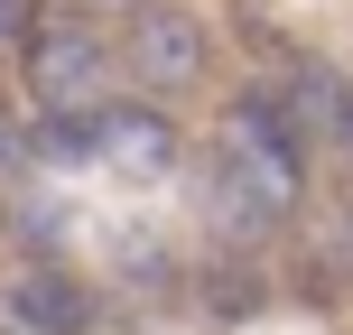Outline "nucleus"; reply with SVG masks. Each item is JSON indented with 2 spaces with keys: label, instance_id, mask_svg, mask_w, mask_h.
I'll list each match as a JSON object with an SVG mask.
<instances>
[{
  "label": "nucleus",
  "instance_id": "8",
  "mask_svg": "<svg viewBox=\"0 0 353 335\" xmlns=\"http://www.w3.org/2000/svg\"><path fill=\"white\" fill-rule=\"evenodd\" d=\"M28 159H47V168H93V112L47 103V112L28 122Z\"/></svg>",
  "mask_w": 353,
  "mask_h": 335
},
{
  "label": "nucleus",
  "instance_id": "4",
  "mask_svg": "<svg viewBox=\"0 0 353 335\" xmlns=\"http://www.w3.org/2000/svg\"><path fill=\"white\" fill-rule=\"evenodd\" d=\"M93 168H121V177H140V186H159V177L186 168V140H176V122L159 103H93Z\"/></svg>",
  "mask_w": 353,
  "mask_h": 335
},
{
  "label": "nucleus",
  "instance_id": "11",
  "mask_svg": "<svg viewBox=\"0 0 353 335\" xmlns=\"http://www.w3.org/2000/svg\"><path fill=\"white\" fill-rule=\"evenodd\" d=\"M37 19H47L37 0H0V56H19V47H28V28H37Z\"/></svg>",
  "mask_w": 353,
  "mask_h": 335
},
{
  "label": "nucleus",
  "instance_id": "9",
  "mask_svg": "<svg viewBox=\"0 0 353 335\" xmlns=\"http://www.w3.org/2000/svg\"><path fill=\"white\" fill-rule=\"evenodd\" d=\"M270 84H279V103L298 112L307 131H325V112H335V84H344V75H335V66H316V56H288Z\"/></svg>",
  "mask_w": 353,
  "mask_h": 335
},
{
  "label": "nucleus",
  "instance_id": "6",
  "mask_svg": "<svg viewBox=\"0 0 353 335\" xmlns=\"http://www.w3.org/2000/svg\"><path fill=\"white\" fill-rule=\"evenodd\" d=\"M0 307H10V326H28V335H93V298L65 280V270H19V280L0 289Z\"/></svg>",
  "mask_w": 353,
  "mask_h": 335
},
{
  "label": "nucleus",
  "instance_id": "7",
  "mask_svg": "<svg viewBox=\"0 0 353 335\" xmlns=\"http://www.w3.org/2000/svg\"><path fill=\"white\" fill-rule=\"evenodd\" d=\"M195 298H205L214 317H261V307H270V270L242 261V251H223V261L195 270Z\"/></svg>",
  "mask_w": 353,
  "mask_h": 335
},
{
  "label": "nucleus",
  "instance_id": "12",
  "mask_svg": "<svg viewBox=\"0 0 353 335\" xmlns=\"http://www.w3.org/2000/svg\"><path fill=\"white\" fill-rule=\"evenodd\" d=\"M325 131H335V140H344V159H353V75L335 84V112H325Z\"/></svg>",
  "mask_w": 353,
  "mask_h": 335
},
{
  "label": "nucleus",
  "instance_id": "10",
  "mask_svg": "<svg viewBox=\"0 0 353 335\" xmlns=\"http://www.w3.org/2000/svg\"><path fill=\"white\" fill-rule=\"evenodd\" d=\"M10 224H19V233H28V242H37V251H56V242H65V214H56V205H47V195H19V205H10Z\"/></svg>",
  "mask_w": 353,
  "mask_h": 335
},
{
  "label": "nucleus",
  "instance_id": "13",
  "mask_svg": "<svg viewBox=\"0 0 353 335\" xmlns=\"http://www.w3.org/2000/svg\"><path fill=\"white\" fill-rule=\"evenodd\" d=\"M93 10H130V0H93Z\"/></svg>",
  "mask_w": 353,
  "mask_h": 335
},
{
  "label": "nucleus",
  "instance_id": "5",
  "mask_svg": "<svg viewBox=\"0 0 353 335\" xmlns=\"http://www.w3.org/2000/svg\"><path fill=\"white\" fill-rule=\"evenodd\" d=\"M195 186H205V214H214V233H223V242H270V233L288 224V205H279V195H270L242 159H223V149L205 159Z\"/></svg>",
  "mask_w": 353,
  "mask_h": 335
},
{
  "label": "nucleus",
  "instance_id": "3",
  "mask_svg": "<svg viewBox=\"0 0 353 335\" xmlns=\"http://www.w3.org/2000/svg\"><path fill=\"white\" fill-rule=\"evenodd\" d=\"M121 66L140 75L149 93L205 84V28H195V10H176V0H130V47H121Z\"/></svg>",
  "mask_w": 353,
  "mask_h": 335
},
{
  "label": "nucleus",
  "instance_id": "14",
  "mask_svg": "<svg viewBox=\"0 0 353 335\" xmlns=\"http://www.w3.org/2000/svg\"><path fill=\"white\" fill-rule=\"evenodd\" d=\"M0 335H28V326H0Z\"/></svg>",
  "mask_w": 353,
  "mask_h": 335
},
{
  "label": "nucleus",
  "instance_id": "1",
  "mask_svg": "<svg viewBox=\"0 0 353 335\" xmlns=\"http://www.w3.org/2000/svg\"><path fill=\"white\" fill-rule=\"evenodd\" d=\"M223 159H242L251 177H261L270 195H279L288 214H298V195H307V149H316V131L298 122V112L279 103V84H242L223 103Z\"/></svg>",
  "mask_w": 353,
  "mask_h": 335
},
{
  "label": "nucleus",
  "instance_id": "2",
  "mask_svg": "<svg viewBox=\"0 0 353 335\" xmlns=\"http://www.w3.org/2000/svg\"><path fill=\"white\" fill-rule=\"evenodd\" d=\"M19 56H28V93H37V112H47V103L93 112V103L112 93V75H121V56L103 47V28H74V19H37Z\"/></svg>",
  "mask_w": 353,
  "mask_h": 335
}]
</instances>
